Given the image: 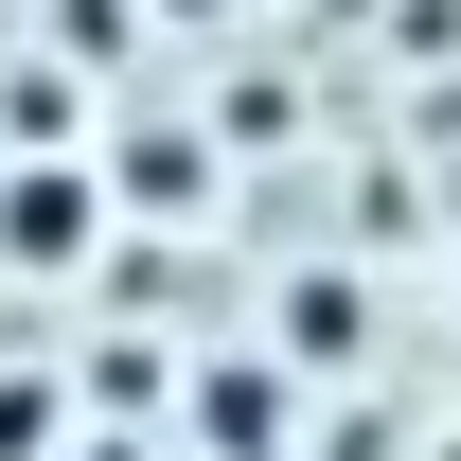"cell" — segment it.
<instances>
[{
	"label": "cell",
	"mask_w": 461,
	"mask_h": 461,
	"mask_svg": "<svg viewBox=\"0 0 461 461\" xmlns=\"http://www.w3.org/2000/svg\"><path fill=\"white\" fill-rule=\"evenodd\" d=\"M195 444H230V461H267V444H285V355H230V373H195Z\"/></svg>",
	"instance_id": "2"
},
{
	"label": "cell",
	"mask_w": 461,
	"mask_h": 461,
	"mask_svg": "<svg viewBox=\"0 0 461 461\" xmlns=\"http://www.w3.org/2000/svg\"><path fill=\"white\" fill-rule=\"evenodd\" d=\"M89 249H107V177L89 160H18L0 177V267H18V285H71Z\"/></svg>",
	"instance_id": "1"
},
{
	"label": "cell",
	"mask_w": 461,
	"mask_h": 461,
	"mask_svg": "<svg viewBox=\"0 0 461 461\" xmlns=\"http://www.w3.org/2000/svg\"><path fill=\"white\" fill-rule=\"evenodd\" d=\"M54 461H71V444H54ZM89 461H124V444H89Z\"/></svg>",
	"instance_id": "5"
},
{
	"label": "cell",
	"mask_w": 461,
	"mask_h": 461,
	"mask_svg": "<svg viewBox=\"0 0 461 461\" xmlns=\"http://www.w3.org/2000/svg\"><path fill=\"white\" fill-rule=\"evenodd\" d=\"M54 408H71L54 373H0V461H54Z\"/></svg>",
	"instance_id": "3"
},
{
	"label": "cell",
	"mask_w": 461,
	"mask_h": 461,
	"mask_svg": "<svg viewBox=\"0 0 461 461\" xmlns=\"http://www.w3.org/2000/svg\"><path fill=\"white\" fill-rule=\"evenodd\" d=\"M355 320H373V302H355V285H338V267H320V285H302V302H285V338H302V355H355Z\"/></svg>",
	"instance_id": "4"
},
{
	"label": "cell",
	"mask_w": 461,
	"mask_h": 461,
	"mask_svg": "<svg viewBox=\"0 0 461 461\" xmlns=\"http://www.w3.org/2000/svg\"><path fill=\"white\" fill-rule=\"evenodd\" d=\"M444 302H461V267H444Z\"/></svg>",
	"instance_id": "6"
}]
</instances>
